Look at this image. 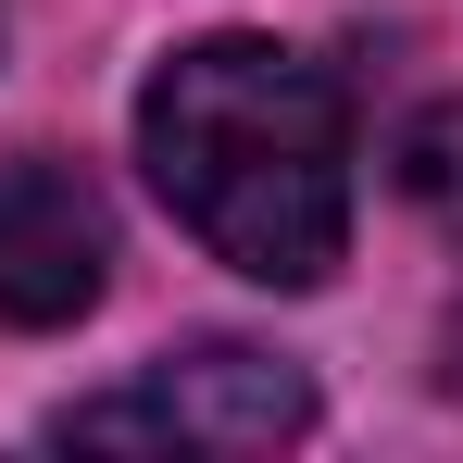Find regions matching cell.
<instances>
[{
  "label": "cell",
  "instance_id": "1",
  "mask_svg": "<svg viewBox=\"0 0 463 463\" xmlns=\"http://www.w3.org/2000/svg\"><path fill=\"white\" fill-rule=\"evenodd\" d=\"M138 163L175 226L250 288H326L351 250V113L276 38H201L138 100Z\"/></svg>",
  "mask_w": 463,
  "mask_h": 463
},
{
  "label": "cell",
  "instance_id": "2",
  "mask_svg": "<svg viewBox=\"0 0 463 463\" xmlns=\"http://www.w3.org/2000/svg\"><path fill=\"white\" fill-rule=\"evenodd\" d=\"M313 426V388L250 351V338H201V351H163L151 376H126L113 401H76L63 439L76 451H276Z\"/></svg>",
  "mask_w": 463,
  "mask_h": 463
},
{
  "label": "cell",
  "instance_id": "4",
  "mask_svg": "<svg viewBox=\"0 0 463 463\" xmlns=\"http://www.w3.org/2000/svg\"><path fill=\"white\" fill-rule=\"evenodd\" d=\"M413 188H426V201H463V113H439V126L413 138Z\"/></svg>",
  "mask_w": 463,
  "mask_h": 463
},
{
  "label": "cell",
  "instance_id": "3",
  "mask_svg": "<svg viewBox=\"0 0 463 463\" xmlns=\"http://www.w3.org/2000/svg\"><path fill=\"white\" fill-rule=\"evenodd\" d=\"M113 276L100 188L51 151H0V326H76Z\"/></svg>",
  "mask_w": 463,
  "mask_h": 463
}]
</instances>
